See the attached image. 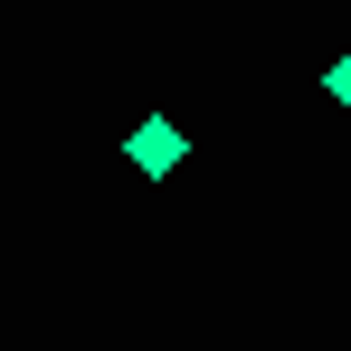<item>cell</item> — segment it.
Segmentation results:
<instances>
[{
  "label": "cell",
  "instance_id": "1",
  "mask_svg": "<svg viewBox=\"0 0 351 351\" xmlns=\"http://www.w3.org/2000/svg\"><path fill=\"white\" fill-rule=\"evenodd\" d=\"M123 152H133V171H143V180H171L190 143H180V123H171V114H152V123H133V143H123Z\"/></svg>",
  "mask_w": 351,
  "mask_h": 351
},
{
  "label": "cell",
  "instance_id": "2",
  "mask_svg": "<svg viewBox=\"0 0 351 351\" xmlns=\"http://www.w3.org/2000/svg\"><path fill=\"white\" fill-rule=\"evenodd\" d=\"M332 105H351V48L332 58Z\"/></svg>",
  "mask_w": 351,
  "mask_h": 351
}]
</instances>
